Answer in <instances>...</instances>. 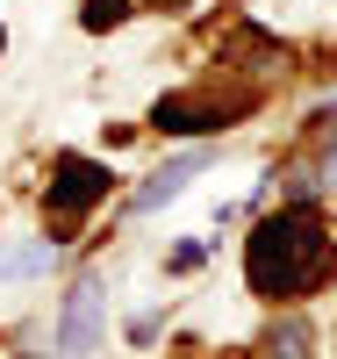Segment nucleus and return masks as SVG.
I'll return each mask as SVG.
<instances>
[{
    "label": "nucleus",
    "instance_id": "f257e3e1",
    "mask_svg": "<svg viewBox=\"0 0 337 359\" xmlns=\"http://www.w3.org/2000/svg\"><path fill=\"white\" fill-rule=\"evenodd\" d=\"M337 273V237L316 208H280L244 237V280L266 302H294V294H316Z\"/></svg>",
    "mask_w": 337,
    "mask_h": 359
},
{
    "label": "nucleus",
    "instance_id": "f03ea898",
    "mask_svg": "<svg viewBox=\"0 0 337 359\" xmlns=\"http://www.w3.org/2000/svg\"><path fill=\"white\" fill-rule=\"evenodd\" d=\"M259 108V86H237V94H165L158 108H151V123L158 130H172V137H216V130H230L237 115H252Z\"/></svg>",
    "mask_w": 337,
    "mask_h": 359
},
{
    "label": "nucleus",
    "instance_id": "7ed1b4c3",
    "mask_svg": "<svg viewBox=\"0 0 337 359\" xmlns=\"http://www.w3.org/2000/svg\"><path fill=\"white\" fill-rule=\"evenodd\" d=\"M108 165H94V158H79V151H65V158H50V230L65 237L94 201H108ZM50 237V245H57Z\"/></svg>",
    "mask_w": 337,
    "mask_h": 359
},
{
    "label": "nucleus",
    "instance_id": "20e7f679",
    "mask_svg": "<svg viewBox=\"0 0 337 359\" xmlns=\"http://www.w3.org/2000/svg\"><path fill=\"white\" fill-rule=\"evenodd\" d=\"M101 273H79L72 294H65V316H57V359H86L101 345Z\"/></svg>",
    "mask_w": 337,
    "mask_h": 359
},
{
    "label": "nucleus",
    "instance_id": "39448f33",
    "mask_svg": "<svg viewBox=\"0 0 337 359\" xmlns=\"http://www.w3.org/2000/svg\"><path fill=\"white\" fill-rule=\"evenodd\" d=\"M201 165H208V151H187V158H172L165 172H151L144 187H137V201H130V208H137V216H151V208H165L172 194H187V180H194Z\"/></svg>",
    "mask_w": 337,
    "mask_h": 359
},
{
    "label": "nucleus",
    "instance_id": "423d86ee",
    "mask_svg": "<svg viewBox=\"0 0 337 359\" xmlns=\"http://www.w3.org/2000/svg\"><path fill=\"white\" fill-rule=\"evenodd\" d=\"M223 65H244V72H259V79H266V72H280V65H287V50L273 43V36H259V29H237V36L223 43Z\"/></svg>",
    "mask_w": 337,
    "mask_h": 359
},
{
    "label": "nucleus",
    "instance_id": "0eeeda50",
    "mask_svg": "<svg viewBox=\"0 0 337 359\" xmlns=\"http://www.w3.org/2000/svg\"><path fill=\"white\" fill-rule=\"evenodd\" d=\"M266 359H309V323H301V316L273 323V331H266Z\"/></svg>",
    "mask_w": 337,
    "mask_h": 359
},
{
    "label": "nucleus",
    "instance_id": "6e6552de",
    "mask_svg": "<svg viewBox=\"0 0 337 359\" xmlns=\"http://www.w3.org/2000/svg\"><path fill=\"white\" fill-rule=\"evenodd\" d=\"M50 237H36V245H22V252H0V280H22V273H43L50 266Z\"/></svg>",
    "mask_w": 337,
    "mask_h": 359
},
{
    "label": "nucleus",
    "instance_id": "1a4fd4ad",
    "mask_svg": "<svg viewBox=\"0 0 337 359\" xmlns=\"http://www.w3.org/2000/svg\"><path fill=\"white\" fill-rule=\"evenodd\" d=\"M79 22H86V29H122V22H130V0H86Z\"/></svg>",
    "mask_w": 337,
    "mask_h": 359
},
{
    "label": "nucleus",
    "instance_id": "9d476101",
    "mask_svg": "<svg viewBox=\"0 0 337 359\" xmlns=\"http://www.w3.org/2000/svg\"><path fill=\"white\" fill-rule=\"evenodd\" d=\"M330 187H337V151H330Z\"/></svg>",
    "mask_w": 337,
    "mask_h": 359
},
{
    "label": "nucleus",
    "instance_id": "9b49d317",
    "mask_svg": "<svg viewBox=\"0 0 337 359\" xmlns=\"http://www.w3.org/2000/svg\"><path fill=\"white\" fill-rule=\"evenodd\" d=\"M0 43H8V29H0Z\"/></svg>",
    "mask_w": 337,
    "mask_h": 359
}]
</instances>
